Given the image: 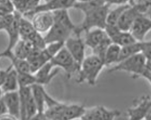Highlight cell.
<instances>
[{
  "label": "cell",
  "mask_w": 151,
  "mask_h": 120,
  "mask_svg": "<svg viewBox=\"0 0 151 120\" xmlns=\"http://www.w3.org/2000/svg\"><path fill=\"white\" fill-rule=\"evenodd\" d=\"M22 14L16 10L14 12V20L6 30V32L8 35V44L5 50L12 51L14 46L20 39L19 25H20V18Z\"/></svg>",
  "instance_id": "cell-16"
},
{
  "label": "cell",
  "mask_w": 151,
  "mask_h": 120,
  "mask_svg": "<svg viewBox=\"0 0 151 120\" xmlns=\"http://www.w3.org/2000/svg\"><path fill=\"white\" fill-rule=\"evenodd\" d=\"M3 92H8L18 90L19 84L18 79V72L14 69L12 65H10L9 69L7 73V75L3 84L1 86Z\"/></svg>",
  "instance_id": "cell-18"
},
{
  "label": "cell",
  "mask_w": 151,
  "mask_h": 120,
  "mask_svg": "<svg viewBox=\"0 0 151 120\" xmlns=\"http://www.w3.org/2000/svg\"><path fill=\"white\" fill-rule=\"evenodd\" d=\"M4 58V52H2L0 53V58Z\"/></svg>",
  "instance_id": "cell-41"
},
{
  "label": "cell",
  "mask_w": 151,
  "mask_h": 120,
  "mask_svg": "<svg viewBox=\"0 0 151 120\" xmlns=\"http://www.w3.org/2000/svg\"><path fill=\"white\" fill-rule=\"evenodd\" d=\"M60 71L58 67H55L49 61L34 73L36 78V84L45 86L49 84Z\"/></svg>",
  "instance_id": "cell-15"
},
{
  "label": "cell",
  "mask_w": 151,
  "mask_h": 120,
  "mask_svg": "<svg viewBox=\"0 0 151 120\" xmlns=\"http://www.w3.org/2000/svg\"><path fill=\"white\" fill-rule=\"evenodd\" d=\"M34 48L29 41L20 39L13 48L12 52L16 57L22 59H27L32 49Z\"/></svg>",
  "instance_id": "cell-22"
},
{
  "label": "cell",
  "mask_w": 151,
  "mask_h": 120,
  "mask_svg": "<svg viewBox=\"0 0 151 120\" xmlns=\"http://www.w3.org/2000/svg\"><path fill=\"white\" fill-rule=\"evenodd\" d=\"M19 87L31 86L36 84L35 75L31 73H18Z\"/></svg>",
  "instance_id": "cell-29"
},
{
  "label": "cell",
  "mask_w": 151,
  "mask_h": 120,
  "mask_svg": "<svg viewBox=\"0 0 151 120\" xmlns=\"http://www.w3.org/2000/svg\"><path fill=\"white\" fill-rule=\"evenodd\" d=\"M129 5H130L129 4H123V5H119L117 8L112 10H109L107 17V25H117L123 13L128 8Z\"/></svg>",
  "instance_id": "cell-28"
},
{
  "label": "cell",
  "mask_w": 151,
  "mask_h": 120,
  "mask_svg": "<svg viewBox=\"0 0 151 120\" xmlns=\"http://www.w3.org/2000/svg\"><path fill=\"white\" fill-rule=\"evenodd\" d=\"M140 52H141L140 41H136L135 43L121 47L119 62Z\"/></svg>",
  "instance_id": "cell-27"
},
{
  "label": "cell",
  "mask_w": 151,
  "mask_h": 120,
  "mask_svg": "<svg viewBox=\"0 0 151 120\" xmlns=\"http://www.w3.org/2000/svg\"><path fill=\"white\" fill-rule=\"evenodd\" d=\"M120 50H121V47L119 46L114 43L111 44L107 49L104 58L105 66L117 64L119 62Z\"/></svg>",
  "instance_id": "cell-23"
},
{
  "label": "cell",
  "mask_w": 151,
  "mask_h": 120,
  "mask_svg": "<svg viewBox=\"0 0 151 120\" xmlns=\"http://www.w3.org/2000/svg\"><path fill=\"white\" fill-rule=\"evenodd\" d=\"M106 4L109 5H123V4H126L129 3V4H133L132 0H105Z\"/></svg>",
  "instance_id": "cell-37"
},
{
  "label": "cell",
  "mask_w": 151,
  "mask_h": 120,
  "mask_svg": "<svg viewBox=\"0 0 151 120\" xmlns=\"http://www.w3.org/2000/svg\"><path fill=\"white\" fill-rule=\"evenodd\" d=\"M31 22L37 32L45 33L49 30L54 23L52 12H40L35 13L31 17Z\"/></svg>",
  "instance_id": "cell-12"
},
{
  "label": "cell",
  "mask_w": 151,
  "mask_h": 120,
  "mask_svg": "<svg viewBox=\"0 0 151 120\" xmlns=\"http://www.w3.org/2000/svg\"><path fill=\"white\" fill-rule=\"evenodd\" d=\"M148 113L151 114V103H150V107H149V110H148ZM148 113H147V114H148ZM147 114H146V115H147Z\"/></svg>",
  "instance_id": "cell-42"
},
{
  "label": "cell",
  "mask_w": 151,
  "mask_h": 120,
  "mask_svg": "<svg viewBox=\"0 0 151 120\" xmlns=\"http://www.w3.org/2000/svg\"><path fill=\"white\" fill-rule=\"evenodd\" d=\"M141 52L145 56L146 60L151 61V41H140Z\"/></svg>",
  "instance_id": "cell-35"
},
{
  "label": "cell",
  "mask_w": 151,
  "mask_h": 120,
  "mask_svg": "<svg viewBox=\"0 0 151 120\" xmlns=\"http://www.w3.org/2000/svg\"><path fill=\"white\" fill-rule=\"evenodd\" d=\"M64 42H53V43L47 44L44 49L52 58L63 47H64Z\"/></svg>",
  "instance_id": "cell-33"
},
{
  "label": "cell",
  "mask_w": 151,
  "mask_h": 120,
  "mask_svg": "<svg viewBox=\"0 0 151 120\" xmlns=\"http://www.w3.org/2000/svg\"><path fill=\"white\" fill-rule=\"evenodd\" d=\"M75 2L76 0H52L43 4H39L33 10L24 14V16L32 17L35 13L40 12H54L62 9L68 10L74 7Z\"/></svg>",
  "instance_id": "cell-8"
},
{
  "label": "cell",
  "mask_w": 151,
  "mask_h": 120,
  "mask_svg": "<svg viewBox=\"0 0 151 120\" xmlns=\"http://www.w3.org/2000/svg\"><path fill=\"white\" fill-rule=\"evenodd\" d=\"M40 0H28L27 1V9H26V12L24 13L27 12H29L35 8L39 5V4ZM23 14V15H24Z\"/></svg>",
  "instance_id": "cell-38"
},
{
  "label": "cell",
  "mask_w": 151,
  "mask_h": 120,
  "mask_svg": "<svg viewBox=\"0 0 151 120\" xmlns=\"http://www.w3.org/2000/svg\"><path fill=\"white\" fill-rule=\"evenodd\" d=\"M110 6L107 4L85 14L83 22L78 26V31L80 34L86 33L91 29L99 28L105 29L107 25V17L109 12Z\"/></svg>",
  "instance_id": "cell-2"
},
{
  "label": "cell",
  "mask_w": 151,
  "mask_h": 120,
  "mask_svg": "<svg viewBox=\"0 0 151 120\" xmlns=\"http://www.w3.org/2000/svg\"><path fill=\"white\" fill-rule=\"evenodd\" d=\"M151 103V98L149 96H142L140 99L132 107L127 109V115L131 120H140L145 119Z\"/></svg>",
  "instance_id": "cell-13"
},
{
  "label": "cell",
  "mask_w": 151,
  "mask_h": 120,
  "mask_svg": "<svg viewBox=\"0 0 151 120\" xmlns=\"http://www.w3.org/2000/svg\"><path fill=\"white\" fill-rule=\"evenodd\" d=\"M73 34H74V32L72 30L60 23L54 22L52 27L47 32L44 39L47 44L53 43V42H64L65 43L66 40Z\"/></svg>",
  "instance_id": "cell-10"
},
{
  "label": "cell",
  "mask_w": 151,
  "mask_h": 120,
  "mask_svg": "<svg viewBox=\"0 0 151 120\" xmlns=\"http://www.w3.org/2000/svg\"><path fill=\"white\" fill-rule=\"evenodd\" d=\"M151 30V18L145 15L139 16L134 21L129 31L138 41H143L146 34Z\"/></svg>",
  "instance_id": "cell-11"
},
{
  "label": "cell",
  "mask_w": 151,
  "mask_h": 120,
  "mask_svg": "<svg viewBox=\"0 0 151 120\" xmlns=\"http://www.w3.org/2000/svg\"><path fill=\"white\" fill-rule=\"evenodd\" d=\"M151 7V1H145L140 3L130 4L117 23V27L122 31H129L134 21L139 16L145 15Z\"/></svg>",
  "instance_id": "cell-4"
},
{
  "label": "cell",
  "mask_w": 151,
  "mask_h": 120,
  "mask_svg": "<svg viewBox=\"0 0 151 120\" xmlns=\"http://www.w3.org/2000/svg\"><path fill=\"white\" fill-rule=\"evenodd\" d=\"M84 44L91 50L95 48L109 37L106 33L105 29L95 28L85 33Z\"/></svg>",
  "instance_id": "cell-17"
},
{
  "label": "cell",
  "mask_w": 151,
  "mask_h": 120,
  "mask_svg": "<svg viewBox=\"0 0 151 120\" xmlns=\"http://www.w3.org/2000/svg\"><path fill=\"white\" fill-rule=\"evenodd\" d=\"M38 113L37 107L36 103L33 98V96L30 95L28 98L25 108V119H32Z\"/></svg>",
  "instance_id": "cell-30"
},
{
  "label": "cell",
  "mask_w": 151,
  "mask_h": 120,
  "mask_svg": "<svg viewBox=\"0 0 151 120\" xmlns=\"http://www.w3.org/2000/svg\"><path fill=\"white\" fill-rule=\"evenodd\" d=\"M66 107V104L58 101L55 104L47 107L44 111L46 119L61 120V117Z\"/></svg>",
  "instance_id": "cell-25"
},
{
  "label": "cell",
  "mask_w": 151,
  "mask_h": 120,
  "mask_svg": "<svg viewBox=\"0 0 151 120\" xmlns=\"http://www.w3.org/2000/svg\"><path fill=\"white\" fill-rule=\"evenodd\" d=\"M147 60L142 52L136 54L130 57L117 63L116 65L109 70V73L125 71L133 75V78H139L145 69Z\"/></svg>",
  "instance_id": "cell-3"
},
{
  "label": "cell",
  "mask_w": 151,
  "mask_h": 120,
  "mask_svg": "<svg viewBox=\"0 0 151 120\" xmlns=\"http://www.w3.org/2000/svg\"><path fill=\"white\" fill-rule=\"evenodd\" d=\"M105 31L108 37L111 40L112 43L117 44L120 47L138 41L130 32L121 30L117 27V25H107L105 28Z\"/></svg>",
  "instance_id": "cell-6"
},
{
  "label": "cell",
  "mask_w": 151,
  "mask_h": 120,
  "mask_svg": "<svg viewBox=\"0 0 151 120\" xmlns=\"http://www.w3.org/2000/svg\"><path fill=\"white\" fill-rule=\"evenodd\" d=\"M105 67L103 61L97 56L92 55L85 57L80 66L77 83L86 82L90 86H94L96 83L99 74Z\"/></svg>",
  "instance_id": "cell-1"
},
{
  "label": "cell",
  "mask_w": 151,
  "mask_h": 120,
  "mask_svg": "<svg viewBox=\"0 0 151 120\" xmlns=\"http://www.w3.org/2000/svg\"><path fill=\"white\" fill-rule=\"evenodd\" d=\"M43 1H44V2H45V3H47V2L51 1H52V0H43Z\"/></svg>",
  "instance_id": "cell-43"
},
{
  "label": "cell",
  "mask_w": 151,
  "mask_h": 120,
  "mask_svg": "<svg viewBox=\"0 0 151 120\" xmlns=\"http://www.w3.org/2000/svg\"><path fill=\"white\" fill-rule=\"evenodd\" d=\"M53 15L54 22L60 23V24L65 26V27L72 30L74 32V35H78V26L74 24L71 20V18L67 9H62L54 12H52Z\"/></svg>",
  "instance_id": "cell-19"
},
{
  "label": "cell",
  "mask_w": 151,
  "mask_h": 120,
  "mask_svg": "<svg viewBox=\"0 0 151 120\" xmlns=\"http://www.w3.org/2000/svg\"><path fill=\"white\" fill-rule=\"evenodd\" d=\"M64 46L80 67L85 58L86 45L84 40L81 38L80 35L71 36L65 41Z\"/></svg>",
  "instance_id": "cell-7"
},
{
  "label": "cell",
  "mask_w": 151,
  "mask_h": 120,
  "mask_svg": "<svg viewBox=\"0 0 151 120\" xmlns=\"http://www.w3.org/2000/svg\"><path fill=\"white\" fill-rule=\"evenodd\" d=\"M105 4V0H87L84 1H76L73 8L80 10L85 15Z\"/></svg>",
  "instance_id": "cell-24"
},
{
  "label": "cell",
  "mask_w": 151,
  "mask_h": 120,
  "mask_svg": "<svg viewBox=\"0 0 151 120\" xmlns=\"http://www.w3.org/2000/svg\"><path fill=\"white\" fill-rule=\"evenodd\" d=\"M15 11V6L12 0H1L0 1V15L5 16L11 15Z\"/></svg>",
  "instance_id": "cell-32"
},
{
  "label": "cell",
  "mask_w": 151,
  "mask_h": 120,
  "mask_svg": "<svg viewBox=\"0 0 151 120\" xmlns=\"http://www.w3.org/2000/svg\"><path fill=\"white\" fill-rule=\"evenodd\" d=\"M111 43L112 41L110 39V38L106 39L105 41H104L102 43L99 44V46L95 47V48L92 50V51H93V55L97 56L100 59L102 60L104 63V58H105L106 51H107V49Z\"/></svg>",
  "instance_id": "cell-31"
},
{
  "label": "cell",
  "mask_w": 151,
  "mask_h": 120,
  "mask_svg": "<svg viewBox=\"0 0 151 120\" xmlns=\"http://www.w3.org/2000/svg\"><path fill=\"white\" fill-rule=\"evenodd\" d=\"M132 2H133V4L135 3V1H134V0H132Z\"/></svg>",
  "instance_id": "cell-45"
},
{
  "label": "cell",
  "mask_w": 151,
  "mask_h": 120,
  "mask_svg": "<svg viewBox=\"0 0 151 120\" xmlns=\"http://www.w3.org/2000/svg\"><path fill=\"white\" fill-rule=\"evenodd\" d=\"M7 113H8V109H7L6 103H5L3 98L1 97L0 98V116Z\"/></svg>",
  "instance_id": "cell-39"
},
{
  "label": "cell",
  "mask_w": 151,
  "mask_h": 120,
  "mask_svg": "<svg viewBox=\"0 0 151 120\" xmlns=\"http://www.w3.org/2000/svg\"><path fill=\"white\" fill-rule=\"evenodd\" d=\"M87 1V0H76V1Z\"/></svg>",
  "instance_id": "cell-44"
},
{
  "label": "cell",
  "mask_w": 151,
  "mask_h": 120,
  "mask_svg": "<svg viewBox=\"0 0 151 120\" xmlns=\"http://www.w3.org/2000/svg\"><path fill=\"white\" fill-rule=\"evenodd\" d=\"M140 77H143V78L147 79L151 86V61L147 60L145 69H144Z\"/></svg>",
  "instance_id": "cell-36"
},
{
  "label": "cell",
  "mask_w": 151,
  "mask_h": 120,
  "mask_svg": "<svg viewBox=\"0 0 151 120\" xmlns=\"http://www.w3.org/2000/svg\"><path fill=\"white\" fill-rule=\"evenodd\" d=\"M2 98L6 103L8 113L15 119H20V102L18 90L5 92Z\"/></svg>",
  "instance_id": "cell-14"
},
{
  "label": "cell",
  "mask_w": 151,
  "mask_h": 120,
  "mask_svg": "<svg viewBox=\"0 0 151 120\" xmlns=\"http://www.w3.org/2000/svg\"><path fill=\"white\" fill-rule=\"evenodd\" d=\"M121 113L118 110H110L103 106H97L86 110L80 119L84 120H113L119 117Z\"/></svg>",
  "instance_id": "cell-9"
},
{
  "label": "cell",
  "mask_w": 151,
  "mask_h": 120,
  "mask_svg": "<svg viewBox=\"0 0 151 120\" xmlns=\"http://www.w3.org/2000/svg\"><path fill=\"white\" fill-rule=\"evenodd\" d=\"M14 12L8 15H0V31H6L7 28L9 27L14 20Z\"/></svg>",
  "instance_id": "cell-34"
},
{
  "label": "cell",
  "mask_w": 151,
  "mask_h": 120,
  "mask_svg": "<svg viewBox=\"0 0 151 120\" xmlns=\"http://www.w3.org/2000/svg\"><path fill=\"white\" fill-rule=\"evenodd\" d=\"M20 39L27 40L30 38L37 31L33 27L31 21L27 20L25 17L21 16L20 18Z\"/></svg>",
  "instance_id": "cell-26"
},
{
  "label": "cell",
  "mask_w": 151,
  "mask_h": 120,
  "mask_svg": "<svg viewBox=\"0 0 151 120\" xmlns=\"http://www.w3.org/2000/svg\"><path fill=\"white\" fill-rule=\"evenodd\" d=\"M31 91L33 98L36 103L38 113H43L45 110V93L43 86L35 84L31 86Z\"/></svg>",
  "instance_id": "cell-20"
},
{
  "label": "cell",
  "mask_w": 151,
  "mask_h": 120,
  "mask_svg": "<svg viewBox=\"0 0 151 120\" xmlns=\"http://www.w3.org/2000/svg\"><path fill=\"white\" fill-rule=\"evenodd\" d=\"M3 94H4V92H3V91H2V90H1V86H0V98L2 97V96H3Z\"/></svg>",
  "instance_id": "cell-40"
},
{
  "label": "cell",
  "mask_w": 151,
  "mask_h": 120,
  "mask_svg": "<svg viewBox=\"0 0 151 120\" xmlns=\"http://www.w3.org/2000/svg\"><path fill=\"white\" fill-rule=\"evenodd\" d=\"M50 62L55 67L64 70L68 77H70L73 73L78 71L80 69L79 65L65 46L51 58Z\"/></svg>",
  "instance_id": "cell-5"
},
{
  "label": "cell",
  "mask_w": 151,
  "mask_h": 120,
  "mask_svg": "<svg viewBox=\"0 0 151 120\" xmlns=\"http://www.w3.org/2000/svg\"><path fill=\"white\" fill-rule=\"evenodd\" d=\"M86 111L84 106L82 105H66L61 120H71L81 118Z\"/></svg>",
  "instance_id": "cell-21"
}]
</instances>
